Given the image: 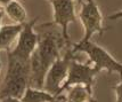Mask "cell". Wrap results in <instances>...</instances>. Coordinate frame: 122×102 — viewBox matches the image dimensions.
<instances>
[{
  "instance_id": "obj_10",
  "label": "cell",
  "mask_w": 122,
  "mask_h": 102,
  "mask_svg": "<svg viewBox=\"0 0 122 102\" xmlns=\"http://www.w3.org/2000/svg\"><path fill=\"white\" fill-rule=\"evenodd\" d=\"M64 92L69 102H97L94 97V90L85 85L69 86Z\"/></svg>"
},
{
  "instance_id": "obj_15",
  "label": "cell",
  "mask_w": 122,
  "mask_h": 102,
  "mask_svg": "<svg viewBox=\"0 0 122 102\" xmlns=\"http://www.w3.org/2000/svg\"><path fill=\"white\" fill-rule=\"evenodd\" d=\"M65 101H66V96H65V94L61 93V94H58V95L55 97L51 102H65Z\"/></svg>"
},
{
  "instance_id": "obj_18",
  "label": "cell",
  "mask_w": 122,
  "mask_h": 102,
  "mask_svg": "<svg viewBox=\"0 0 122 102\" xmlns=\"http://www.w3.org/2000/svg\"><path fill=\"white\" fill-rule=\"evenodd\" d=\"M4 15H5V13H4V9L0 7V28H1V22H2V17H4Z\"/></svg>"
},
{
  "instance_id": "obj_1",
  "label": "cell",
  "mask_w": 122,
  "mask_h": 102,
  "mask_svg": "<svg viewBox=\"0 0 122 102\" xmlns=\"http://www.w3.org/2000/svg\"><path fill=\"white\" fill-rule=\"evenodd\" d=\"M66 46L62 36L53 31L39 34L37 49L30 59V86L43 88V81L49 67L62 55L61 51Z\"/></svg>"
},
{
  "instance_id": "obj_22",
  "label": "cell",
  "mask_w": 122,
  "mask_h": 102,
  "mask_svg": "<svg viewBox=\"0 0 122 102\" xmlns=\"http://www.w3.org/2000/svg\"><path fill=\"white\" fill-rule=\"evenodd\" d=\"M0 101H1V99H0Z\"/></svg>"
},
{
  "instance_id": "obj_19",
  "label": "cell",
  "mask_w": 122,
  "mask_h": 102,
  "mask_svg": "<svg viewBox=\"0 0 122 102\" xmlns=\"http://www.w3.org/2000/svg\"><path fill=\"white\" fill-rule=\"evenodd\" d=\"M1 69H2V61H1V57H0V72H1Z\"/></svg>"
},
{
  "instance_id": "obj_4",
  "label": "cell",
  "mask_w": 122,
  "mask_h": 102,
  "mask_svg": "<svg viewBox=\"0 0 122 102\" xmlns=\"http://www.w3.org/2000/svg\"><path fill=\"white\" fill-rule=\"evenodd\" d=\"M79 20L83 27V37L79 43L91 40V37L98 33L103 34L106 28L103 25V15L95 0H83L79 11Z\"/></svg>"
},
{
  "instance_id": "obj_12",
  "label": "cell",
  "mask_w": 122,
  "mask_h": 102,
  "mask_svg": "<svg viewBox=\"0 0 122 102\" xmlns=\"http://www.w3.org/2000/svg\"><path fill=\"white\" fill-rule=\"evenodd\" d=\"M57 95H54L43 88H37L33 86H27L25 92L20 99L21 102H51Z\"/></svg>"
},
{
  "instance_id": "obj_21",
  "label": "cell",
  "mask_w": 122,
  "mask_h": 102,
  "mask_svg": "<svg viewBox=\"0 0 122 102\" xmlns=\"http://www.w3.org/2000/svg\"><path fill=\"white\" fill-rule=\"evenodd\" d=\"M65 102H69V101H67V100H66V101H65Z\"/></svg>"
},
{
  "instance_id": "obj_7",
  "label": "cell",
  "mask_w": 122,
  "mask_h": 102,
  "mask_svg": "<svg viewBox=\"0 0 122 102\" xmlns=\"http://www.w3.org/2000/svg\"><path fill=\"white\" fill-rule=\"evenodd\" d=\"M53 8V24L61 28V34L66 44V47H71L69 34L70 24L76 21L74 0H49Z\"/></svg>"
},
{
  "instance_id": "obj_2",
  "label": "cell",
  "mask_w": 122,
  "mask_h": 102,
  "mask_svg": "<svg viewBox=\"0 0 122 102\" xmlns=\"http://www.w3.org/2000/svg\"><path fill=\"white\" fill-rule=\"evenodd\" d=\"M7 72L4 85L0 88V99L20 100L30 86V61L20 60L7 53Z\"/></svg>"
},
{
  "instance_id": "obj_8",
  "label": "cell",
  "mask_w": 122,
  "mask_h": 102,
  "mask_svg": "<svg viewBox=\"0 0 122 102\" xmlns=\"http://www.w3.org/2000/svg\"><path fill=\"white\" fill-rule=\"evenodd\" d=\"M99 74V71L96 69L90 62L88 63H81L80 61L75 59V56L72 57L70 61L69 71H67V77L64 81L63 87H62V93L72 85H85L94 90L96 81V76Z\"/></svg>"
},
{
  "instance_id": "obj_14",
  "label": "cell",
  "mask_w": 122,
  "mask_h": 102,
  "mask_svg": "<svg viewBox=\"0 0 122 102\" xmlns=\"http://www.w3.org/2000/svg\"><path fill=\"white\" fill-rule=\"evenodd\" d=\"M107 18H110V20H119V18H122V9L117 11V13H113L111 15H108Z\"/></svg>"
},
{
  "instance_id": "obj_20",
  "label": "cell",
  "mask_w": 122,
  "mask_h": 102,
  "mask_svg": "<svg viewBox=\"0 0 122 102\" xmlns=\"http://www.w3.org/2000/svg\"><path fill=\"white\" fill-rule=\"evenodd\" d=\"M74 1H76V2H79V4H81V2H82L83 0H74Z\"/></svg>"
},
{
  "instance_id": "obj_13",
  "label": "cell",
  "mask_w": 122,
  "mask_h": 102,
  "mask_svg": "<svg viewBox=\"0 0 122 102\" xmlns=\"http://www.w3.org/2000/svg\"><path fill=\"white\" fill-rule=\"evenodd\" d=\"M113 91L115 93L117 102H122V80L120 81L117 85L113 86Z\"/></svg>"
},
{
  "instance_id": "obj_6",
  "label": "cell",
  "mask_w": 122,
  "mask_h": 102,
  "mask_svg": "<svg viewBox=\"0 0 122 102\" xmlns=\"http://www.w3.org/2000/svg\"><path fill=\"white\" fill-rule=\"evenodd\" d=\"M37 22L38 18H33L32 21L24 23L14 47L7 53L20 60L30 61L32 54L34 53L39 44V33L34 29Z\"/></svg>"
},
{
  "instance_id": "obj_11",
  "label": "cell",
  "mask_w": 122,
  "mask_h": 102,
  "mask_svg": "<svg viewBox=\"0 0 122 102\" xmlns=\"http://www.w3.org/2000/svg\"><path fill=\"white\" fill-rule=\"evenodd\" d=\"M4 13L15 24H24L26 22V9L18 0H14V1H10L9 4H7L4 7Z\"/></svg>"
},
{
  "instance_id": "obj_17",
  "label": "cell",
  "mask_w": 122,
  "mask_h": 102,
  "mask_svg": "<svg viewBox=\"0 0 122 102\" xmlns=\"http://www.w3.org/2000/svg\"><path fill=\"white\" fill-rule=\"evenodd\" d=\"M0 102H21L20 100H17V99H2Z\"/></svg>"
},
{
  "instance_id": "obj_9",
  "label": "cell",
  "mask_w": 122,
  "mask_h": 102,
  "mask_svg": "<svg viewBox=\"0 0 122 102\" xmlns=\"http://www.w3.org/2000/svg\"><path fill=\"white\" fill-rule=\"evenodd\" d=\"M24 24H5L0 28V51L9 52L15 45Z\"/></svg>"
},
{
  "instance_id": "obj_5",
  "label": "cell",
  "mask_w": 122,
  "mask_h": 102,
  "mask_svg": "<svg viewBox=\"0 0 122 102\" xmlns=\"http://www.w3.org/2000/svg\"><path fill=\"white\" fill-rule=\"evenodd\" d=\"M74 56V54L71 52V49H67L65 54L61 55L58 59L49 67L45 81H43V90L51 93L54 95H58L62 93V87L69 71L70 61Z\"/></svg>"
},
{
  "instance_id": "obj_3",
  "label": "cell",
  "mask_w": 122,
  "mask_h": 102,
  "mask_svg": "<svg viewBox=\"0 0 122 102\" xmlns=\"http://www.w3.org/2000/svg\"><path fill=\"white\" fill-rule=\"evenodd\" d=\"M71 52L87 54L89 62L95 67L99 72L105 70L110 74H117L122 80V63L115 60L104 47L97 45L94 41H85L76 43L72 46Z\"/></svg>"
},
{
  "instance_id": "obj_16",
  "label": "cell",
  "mask_w": 122,
  "mask_h": 102,
  "mask_svg": "<svg viewBox=\"0 0 122 102\" xmlns=\"http://www.w3.org/2000/svg\"><path fill=\"white\" fill-rule=\"evenodd\" d=\"M10 1H14V0H0V7L1 8H4L7 4H9Z\"/></svg>"
}]
</instances>
